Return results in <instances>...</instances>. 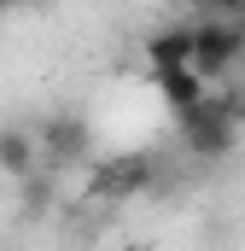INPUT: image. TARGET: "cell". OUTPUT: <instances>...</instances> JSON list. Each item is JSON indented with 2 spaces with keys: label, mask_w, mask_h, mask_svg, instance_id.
I'll list each match as a JSON object with an SVG mask.
<instances>
[{
  "label": "cell",
  "mask_w": 245,
  "mask_h": 251,
  "mask_svg": "<svg viewBox=\"0 0 245 251\" xmlns=\"http://www.w3.org/2000/svg\"><path fill=\"white\" fill-rule=\"evenodd\" d=\"M198 35V53H193V70L204 82H228V70L245 59V35H240V18H204L193 24Z\"/></svg>",
  "instance_id": "6da1fadb"
},
{
  "label": "cell",
  "mask_w": 245,
  "mask_h": 251,
  "mask_svg": "<svg viewBox=\"0 0 245 251\" xmlns=\"http://www.w3.org/2000/svg\"><path fill=\"white\" fill-rule=\"evenodd\" d=\"M234 134H240V117L216 100V88H210V100H204L198 111L181 117V140H187L193 158H228V152H234Z\"/></svg>",
  "instance_id": "7a4b0ae2"
},
{
  "label": "cell",
  "mask_w": 245,
  "mask_h": 251,
  "mask_svg": "<svg viewBox=\"0 0 245 251\" xmlns=\"http://www.w3.org/2000/svg\"><path fill=\"white\" fill-rule=\"evenodd\" d=\"M158 181V158L152 152H117L94 170V193L99 199H140V193Z\"/></svg>",
  "instance_id": "3957f363"
},
{
  "label": "cell",
  "mask_w": 245,
  "mask_h": 251,
  "mask_svg": "<svg viewBox=\"0 0 245 251\" xmlns=\"http://www.w3.org/2000/svg\"><path fill=\"white\" fill-rule=\"evenodd\" d=\"M35 140H41L47 170H70V164H82V158H88V123H82V117H70V111H53L47 123L35 128Z\"/></svg>",
  "instance_id": "277c9868"
},
{
  "label": "cell",
  "mask_w": 245,
  "mask_h": 251,
  "mask_svg": "<svg viewBox=\"0 0 245 251\" xmlns=\"http://www.w3.org/2000/svg\"><path fill=\"white\" fill-rule=\"evenodd\" d=\"M41 164H47V158H41L35 128H24V123H0V176H6V181H29Z\"/></svg>",
  "instance_id": "5b68a950"
},
{
  "label": "cell",
  "mask_w": 245,
  "mask_h": 251,
  "mask_svg": "<svg viewBox=\"0 0 245 251\" xmlns=\"http://www.w3.org/2000/svg\"><path fill=\"white\" fill-rule=\"evenodd\" d=\"M152 88H158V100H164L175 117H187V111H198V105L210 100L216 82H204L193 64H181V70H152Z\"/></svg>",
  "instance_id": "8992f818"
},
{
  "label": "cell",
  "mask_w": 245,
  "mask_h": 251,
  "mask_svg": "<svg viewBox=\"0 0 245 251\" xmlns=\"http://www.w3.org/2000/svg\"><path fill=\"white\" fill-rule=\"evenodd\" d=\"M140 53H146L152 70H181V64H193V53H198V35H193V24H164V29L146 35Z\"/></svg>",
  "instance_id": "52a82bcc"
},
{
  "label": "cell",
  "mask_w": 245,
  "mask_h": 251,
  "mask_svg": "<svg viewBox=\"0 0 245 251\" xmlns=\"http://www.w3.org/2000/svg\"><path fill=\"white\" fill-rule=\"evenodd\" d=\"M18 187H24V216H47V204H53V181H47L41 170H35L29 181H18Z\"/></svg>",
  "instance_id": "ba28073f"
},
{
  "label": "cell",
  "mask_w": 245,
  "mask_h": 251,
  "mask_svg": "<svg viewBox=\"0 0 245 251\" xmlns=\"http://www.w3.org/2000/svg\"><path fill=\"white\" fill-rule=\"evenodd\" d=\"M210 18H245V0H198Z\"/></svg>",
  "instance_id": "9c48e42d"
},
{
  "label": "cell",
  "mask_w": 245,
  "mask_h": 251,
  "mask_svg": "<svg viewBox=\"0 0 245 251\" xmlns=\"http://www.w3.org/2000/svg\"><path fill=\"white\" fill-rule=\"evenodd\" d=\"M24 6H47V0H0V12H24Z\"/></svg>",
  "instance_id": "30bf717a"
}]
</instances>
